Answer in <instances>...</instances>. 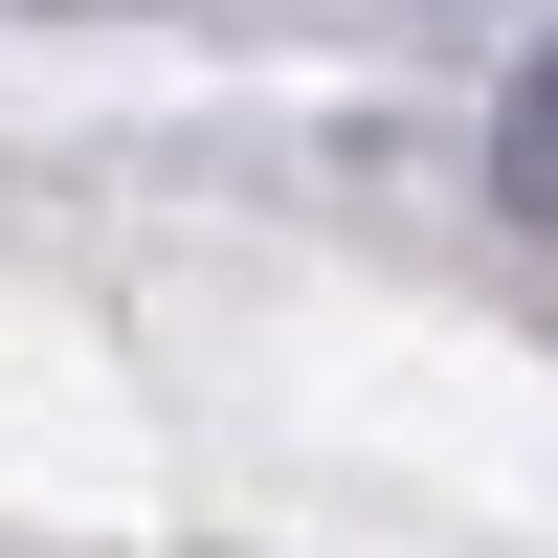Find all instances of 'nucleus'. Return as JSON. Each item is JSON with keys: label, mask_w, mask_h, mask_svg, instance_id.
<instances>
[{"label": "nucleus", "mask_w": 558, "mask_h": 558, "mask_svg": "<svg viewBox=\"0 0 558 558\" xmlns=\"http://www.w3.org/2000/svg\"><path fill=\"white\" fill-rule=\"evenodd\" d=\"M492 202H514V223H558V45L514 68V112H492Z\"/></svg>", "instance_id": "nucleus-1"}]
</instances>
